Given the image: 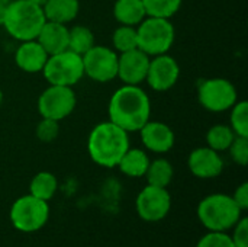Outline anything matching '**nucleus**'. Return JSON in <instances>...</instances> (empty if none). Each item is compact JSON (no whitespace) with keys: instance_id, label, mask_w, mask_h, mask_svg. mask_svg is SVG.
Wrapping results in <instances>:
<instances>
[{"instance_id":"20e7f679","label":"nucleus","mask_w":248,"mask_h":247,"mask_svg":"<svg viewBox=\"0 0 248 247\" xmlns=\"http://www.w3.org/2000/svg\"><path fill=\"white\" fill-rule=\"evenodd\" d=\"M241 208L232 197L225 194H212L203 198L198 207L199 221L209 231H221L232 229L241 218Z\"/></svg>"},{"instance_id":"7c9ffc66","label":"nucleus","mask_w":248,"mask_h":247,"mask_svg":"<svg viewBox=\"0 0 248 247\" xmlns=\"http://www.w3.org/2000/svg\"><path fill=\"white\" fill-rule=\"evenodd\" d=\"M234 236L232 243L235 245V247H248V220L246 217H241L238 220V223L234 226Z\"/></svg>"},{"instance_id":"b1692460","label":"nucleus","mask_w":248,"mask_h":247,"mask_svg":"<svg viewBox=\"0 0 248 247\" xmlns=\"http://www.w3.org/2000/svg\"><path fill=\"white\" fill-rule=\"evenodd\" d=\"M234 138H235V134L230 125L217 124L211 127L206 132V146L218 153L227 151L231 143L234 141Z\"/></svg>"},{"instance_id":"9b49d317","label":"nucleus","mask_w":248,"mask_h":247,"mask_svg":"<svg viewBox=\"0 0 248 247\" xmlns=\"http://www.w3.org/2000/svg\"><path fill=\"white\" fill-rule=\"evenodd\" d=\"M137 213L141 220L157 223L167 217L171 208V197L167 188L147 185L137 197Z\"/></svg>"},{"instance_id":"aec40b11","label":"nucleus","mask_w":248,"mask_h":247,"mask_svg":"<svg viewBox=\"0 0 248 247\" xmlns=\"http://www.w3.org/2000/svg\"><path fill=\"white\" fill-rule=\"evenodd\" d=\"M113 16L119 25L137 26L144 20L147 12L142 0H116L113 4Z\"/></svg>"},{"instance_id":"6e6552de","label":"nucleus","mask_w":248,"mask_h":247,"mask_svg":"<svg viewBox=\"0 0 248 247\" xmlns=\"http://www.w3.org/2000/svg\"><path fill=\"white\" fill-rule=\"evenodd\" d=\"M198 100L209 112L221 114L230 111L238 100V92L234 83L224 77L205 79L198 86Z\"/></svg>"},{"instance_id":"0eeeda50","label":"nucleus","mask_w":248,"mask_h":247,"mask_svg":"<svg viewBox=\"0 0 248 247\" xmlns=\"http://www.w3.org/2000/svg\"><path fill=\"white\" fill-rule=\"evenodd\" d=\"M49 217V205L33 195H25L16 199L10 208V221L22 233H35L41 230Z\"/></svg>"},{"instance_id":"bb28decb","label":"nucleus","mask_w":248,"mask_h":247,"mask_svg":"<svg viewBox=\"0 0 248 247\" xmlns=\"http://www.w3.org/2000/svg\"><path fill=\"white\" fill-rule=\"evenodd\" d=\"M230 127L235 135L248 137V102L237 100L230 109Z\"/></svg>"},{"instance_id":"6ab92c4d","label":"nucleus","mask_w":248,"mask_h":247,"mask_svg":"<svg viewBox=\"0 0 248 247\" xmlns=\"http://www.w3.org/2000/svg\"><path fill=\"white\" fill-rule=\"evenodd\" d=\"M150 157L142 148H128L118 163L119 170L128 178H142L150 165Z\"/></svg>"},{"instance_id":"dca6fc26","label":"nucleus","mask_w":248,"mask_h":247,"mask_svg":"<svg viewBox=\"0 0 248 247\" xmlns=\"http://www.w3.org/2000/svg\"><path fill=\"white\" fill-rule=\"evenodd\" d=\"M48 57L49 55L36 39H29L20 42L19 47L16 48L15 63L22 71L35 74V73H42Z\"/></svg>"},{"instance_id":"423d86ee","label":"nucleus","mask_w":248,"mask_h":247,"mask_svg":"<svg viewBox=\"0 0 248 247\" xmlns=\"http://www.w3.org/2000/svg\"><path fill=\"white\" fill-rule=\"evenodd\" d=\"M42 74L49 84L73 87L84 77L83 57L70 49L52 54L48 57Z\"/></svg>"},{"instance_id":"ddd939ff","label":"nucleus","mask_w":248,"mask_h":247,"mask_svg":"<svg viewBox=\"0 0 248 247\" xmlns=\"http://www.w3.org/2000/svg\"><path fill=\"white\" fill-rule=\"evenodd\" d=\"M150 58L145 52H142L140 48L126 51L119 54L118 58V79L124 84H132V86H141V83L145 82Z\"/></svg>"},{"instance_id":"9d476101","label":"nucleus","mask_w":248,"mask_h":247,"mask_svg":"<svg viewBox=\"0 0 248 247\" xmlns=\"http://www.w3.org/2000/svg\"><path fill=\"white\" fill-rule=\"evenodd\" d=\"M119 54L109 47L94 45L83 55L84 76L97 83H108L118 76Z\"/></svg>"},{"instance_id":"c85d7f7f","label":"nucleus","mask_w":248,"mask_h":247,"mask_svg":"<svg viewBox=\"0 0 248 247\" xmlns=\"http://www.w3.org/2000/svg\"><path fill=\"white\" fill-rule=\"evenodd\" d=\"M230 151L231 159L240 165V166H247L248 163V137H240L235 135L234 141L231 143L230 148L227 150Z\"/></svg>"},{"instance_id":"a878e982","label":"nucleus","mask_w":248,"mask_h":247,"mask_svg":"<svg viewBox=\"0 0 248 247\" xmlns=\"http://www.w3.org/2000/svg\"><path fill=\"white\" fill-rule=\"evenodd\" d=\"M183 0H142L147 16L171 19L182 7Z\"/></svg>"},{"instance_id":"473e14b6","label":"nucleus","mask_w":248,"mask_h":247,"mask_svg":"<svg viewBox=\"0 0 248 247\" xmlns=\"http://www.w3.org/2000/svg\"><path fill=\"white\" fill-rule=\"evenodd\" d=\"M6 7L4 4H0V26H3V22H4V16H6Z\"/></svg>"},{"instance_id":"2eb2a0df","label":"nucleus","mask_w":248,"mask_h":247,"mask_svg":"<svg viewBox=\"0 0 248 247\" xmlns=\"http://www.w3.org/2000/svg\"><path fill=\"white\" fill-rule=\"evenodd\" d=\"M142 146L157 154H164L170 151L176 143L174 131L170 125L161 121H148L140 131Z\"/></svg>"},{"instance_id":"72a5a7b5","label":"nucleus","mask_w":248,"mask_h":247,"mask_svg":"<svg viewBox=\"0 0 248 247\" xmlns=\"http://www.w3.org/2000/svg\"><path fill=\"white\" fill-rule=\"evenodd\" d=\"M29 1H32V3H35V4H38V6H44V3L46 1V0H29Z\"/></svg>"},{"instance_id":"f704fd0d","label":"nucleus","mask_w":248,"mask_h":247,"mask_svg":"<svg viewBox=\"0 0 248 247\" xmlns=\"http://www.w3.org/2000/svg\"><path fill=\"white\" fill-rule=\"evenodd\" d=\"M3 100H4V93H3V89L0 87V106H1V103H3Z\"/></svg>"},{"instance_id":"4be33fe9","label":"nucleus","mask_w":248,"mask_h":247,"mask_svg":"<svg viewBox=\"0 0 248 247\" xmlns=\"http://www.w3.org/2000/svg\"><path fill=\"white\" fill-rule=\"evenodd\" d=\"M94 45H96V39L90 28L84 25H74L73 28H68V49L70 51L83 57Z\"/></svg>"},{"instance_id":"39448f33","label":"nucleus","mask_w":248,"mask_h":247,"mask_svg":"<svg viewBox=\"0 0 248 247\" xmlns=\"http://www.w3.org/2000/svg\"><path fill=\"white\" fill-rule=\"evenodd\" d=\"M138 48L148 57L167 54L174 44L176 29L170 19L145 16L137 25Z\"/></svg>"},{"instance_id":"393cba45","label":"nucleus","mask_w":248,"mask_h":247,"mask_svg":"<svg viewBox=\"0 0 248 247\" xmlns=\"http://www.w3.org/2000/svg\"><path fill=\"white\" fill-rule=\"evenodd\" d=\"M112 47L118 54L131 51L138 48V36H137V26L129 25H119L112 35Z\"/></svg>"},{"instance_id":"f257e3e1","label":"nucleus","mask_w":248,"mask_h":247,"mask_svg":"<svg viewBox=\"0 0 248 247\" xmlns=\"http://www.w3.org/2000/svg\"><path fill=\"white\" fill-rule=\"evenodd\" d=\"M109 121L128 134L138 132L151 118V100L141 86L122 84L108 105Z\"/></svg>"},{"instance_id":"2f4dec72","label":"nucleus","mask_w":248,"mask_h":247,"mask_svg":"<svg viewBox=\"0 0 248 247\" xmlns=\"http://www.w3.org/2000/svg\"><path fill=\"white\" fill-rule=\"evenodd\" d=\"M232 199L235 201V204L241 208V211H246L248 208V183L247 182H244V183H241L237 189H235V192H234V195H232Z\"/></svg>"},{"instance_id":"c9c22d12","label":"nucleus","mask_w":248,"mask_h":247,"mask_svg":"<svg viewBox=\"0 0 248 247\" xmlns=\"http://www.w3.org/2000/svg\"><path fill=\"white\" fill-rule=\"evenodd\" d=\"M10 1H12V0H0V4H4V6H7Z\"/></svg>"},{"instance_id":"4468645a","label":"nucleus","mask_w":248,"mask_h":247,"mask_svg":"<svg viewBox=\"0 0 248 247\" xmlns=\"http://www.w3.org/2000/svg\"><path fill=\"white\" fill-rule=\"evenodd\" d=\"M189 170L193 176L199 179H214L218 178L224 170V160L221 154L211 147L195 148L187 159Z\"/></svg>"},{"instance_id":"412c9836","label":"nucleus","mask_w":248,"mask_h":247,"mask_svg":"<svg viewBox=\"0 0 248 247\" xmlns=\"http://www.w3.org/2000/svg\"><path fill=\"white\" fill-rule=\"evenodd\" d=\"M174 176L173 165L167 159H155L150 162L148 169L145 172V178L148 185L158 186V188H167Z\"/></svg>"},{"instance_id":"f3484780","label":"nucleus","mask_w":248,"mask_h":247,"mask_svg":"<svg viewBox=\"0 0 248 247\" xmlns=\"http://www.w3.org/2000/svg\"><path fill=\"white\" fill-rule=\"evenodd\" d=\"M36 41L42 45L48 55L68 49V26L46 20L41 28Z\"/></svg>"},{"instance_id":"a211bd4d","label":"nucleus","mask_w":248,"mask_h":247,"mask_svg":"<svg viewBox=\"0 0 248 247\" xmlns=\"http://www.w3.org/2000/svg\"><path fill=\"white\" fill-rule=\"evenodd\" d=\"M46 20L67 25L73 22L80 12L78 0H46L42 6Z\"/></svg>"},{"instance_id":"c756f323","label":"nucleus","mask_w":248,"mask_h":247,"mask_svg":"<svg viewBox=\"0 0 248 247\" xmlns=\"http://www.w3.org/2000/svg\"><path fill=\"white\" fill-rule=\"evenodd\" d=\"M196 247H235L232 239L221 231H209V234L203 236Z\"/></svg>"},{"instance_id":"f8f14e48","label":"nucleus","mask_w":248,"mask_h":247,"mask_svg":"<svg viewBox=\"0 0 248 247\" xmlns=\"http://www.w3.org/2000/svg\"><path fill=\"white\" fill-rule=\"evenodd\" d=\"M180 77V66L171 55L161 54L150 58L145 82L154 92H167L176 86Z\"/></svg>"},{"instance_id":"5701e85b","label":"nucleus","mask_w":248,"mask_h":247,"mask_svg":"<svg viewBox=\"0 0 248 247\" xmlns=\"http://www.w3.org/2000/svg\"><path fill=\"white\" fill-rule=\"evenodd\" d=\"M57 188H58L57 178L51 172H39L31 181L29 194L48 202L55 195Z\"/></svg>"},{"instance_id":"cd10ccee","label":"nucleus","mask_w":248,"mask_h":247,"mask_svg":"<svg viewBox=\"0 0 248 247\" xmlns=\"http://www.w3.org/2000/svg\"><path fill=\"white\" fill-rule=\"evenodd\" d=\"M35 135L42 143H52L60 135V122L48 118H41V121L36 124Z\"/></svg>"},{"instance_id":"7ed1b4c3","label":"nucleus","mask_w":248,"mask_h":247,"mask_svg":"<svg viewBox=\"0 0 248 247\" xmlns=\"http://www.w3.org/2000/svg\"><path fill=\"white\" fill-rule=\"evenodd\" d=\"M46 22L41 6L29 0H12L6 7L3 28L16 41L36 39L41 28Z\"/></svg>"},{"instance_id":"1a4fd4ad","label":"nucleus","mask_w":248,"mask_h":247,"mask_svg":"<svg viewBox=\"0 0 248 247\" xmlns=\"http://www.w3.org/2000/svg\"><path fill=\"white\" fill-rule=\"evenodd\" d=\"M77 105V98L73 87L49 84L38 98V112L41 118H48L61 122L70 116Z\"/></svg>"},{"instance_id":"f03ea898","label":"nucleus","mask_w":248,"mask_h":247,"mask_svg":"<svg viewBox=\"0 0 248 247\" xmlns=\"http://www.w3.org/2000/svg\"><path fill=\"white\" fill-rule=\"evenodd\" d=\"M129 134L110 121L93 127L87 140L90 159L102 167H116L129 148Z\"/></svg>"}]
</instances>
